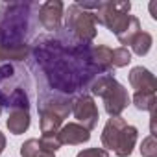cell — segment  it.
Returning a JSON list of instances; mask_svg holds the SVG:
<instances>
[{
    "label": "cell",
    "mask_w": 157,
    "mask_h": 157,
    "mask_svg": "<svg viewBox=\"0 0 157 157\" xmlns=\"http://www.w3.org/2000/svg\"><path fill=\"white\" fill-rule=\"evenodd\" d=\"M93 43H82L67 32L41 35L30 44V57L48 87L67 96L87 89L96 76L105 74L93 57Z\"/></svg>",
    "instance_id": "1"
},
{
    "label": "cell",
    "mask_w": 157,
    "mask_h": 157,
    "mask_svg": "<svg viewBox=\"0 0 157 157\" xmlns=\"http://www.w3.org/2000/svg\"><path fill=\"white\" fill-rule=\"evenodd\" d=\"M39 4L8 2L0 6V63H17L30 57V37Z\"/></svg>",
    "instance_id": "2"
},
{
    "label": "cell",
    "mask_w": 157,
    "mask_h": 157,
    "mask_svg": "<svg viewBox=\"0 0 157 157\" xmlns=\"http://www.w3.org/2000/svg\"><path fill=\"white\" fill-rule=\"evenodd\" d=\"M30 78L17 63H0V107L30 109Z\"/></svg>",
    "instance_id": "3"
},
{
    "label": "cell",
    "mask_w": 157,
    "mask_h": 157,
    "mask_svg": "<svg viewBox=\"0 0 157 157\" xmlns=\"http://www.w3.org/2000/svg\"><path fill=\"white\" fill-rule=\"evenodd\" d=\"M87 89L91 96H100L104 100V107L109 117H120L131 102L128 89L122 83H118V80L111 72L96 76Z\"/></svg>",
    "instance_id": "4"
},
{
    "label": "cell",
    "mask_w": 157,
    "mask_h": 157,
    "mask_svg": "<svg viewBox=\"0 0 157 157\" xmlns=\"http://www.w3.org/2000/svg\"><path fill=\"white\" fill-rule=\"evenodd\" d=\"M139 131L135 126L128 124L122 117H111L102 131V144L104 150L113 151L117 157H129L135 142H137Z\"/></svg>",
    "instance_id": "5"
},
{
    "label": "cell",
    "mask_w": 157,
    "mask_h": 157,
    "mask_svg": "<svg viewBox=\"0 0 157 157\" xmlns=\"http://www.w3.org/2000/svg\"><path fill=\"white\" fill-rule=\"evenodd\" d=\"M65 32L82 43H93L96 37V22L91 11L70 4L65 13Z\"/></svg>",
    "instance_id": "6"
},
{
    "label": "cell",
    "mask_w": 157,
    "mask_h": 157,
    "mask_svg": "<svg viewBox=\"0 0 157 157\" xmlns=\"http://www.w3.org/2000/svg\"><path fill=\"white\" fill-rule=\"evenodd\" d=\"M129 2H98L93 11V17L96 24H102L111 33L118 35L129 22Z\"/></svg>",
    "instance_id": "7"
},
{
    "label": "cell",
    "mask_w": 157,
    "mask_h": 157,
    "mask_svg": "<svg viewBox=\"0 0 157 157\" xmlns=\"http://www.w3.org/2000/svg\"><path fill=\"white\" fill-rule=\"evenodd\" d=\"M70 113L74 115V118L78 120V124H82L85 129H93L96 124H98V107L94 104V98L89 94V93H83L80 96H76L72 100V107H70Z\"/></svg>",
    "instance_id": "8"
},
{
    "label": "cell",
    "mask_w": 157,
    "mask_h": 157,
    "mask_svg": "<svg viewBox=\"0 0 157 157\" xmlns=\"http://www.w3.org/2000/svg\"><path fill=\"white\" fill-rule=\"evenodd\" d=\"M63 17H65V6L61 0H46L44 4L39 6L37 21L44 30L52 33L63 30Z\"/></svg>",
    "instance_id": "9"
},
{
    "label": "cell",
    "mask_w": 157,
    "mask_h": 157,
    "mask_svg": "<svg viewBox=\"0 0 157 157\" xmlns=\"http://www.w3.org/2000/svg\"><path fill=\"white\" fill-rule=\"evenodd\" d=\"M61 148L56 137H41V139H28L21 146L22 157H56V151Z\"/></svg>",
    "instance_id": "10"
},
{
    "label": "cell",
    "mask_w": 157,
    "mask_h": 157,
    "mask_svg": "<svg viewBox=\"0 0 157 157\" xmlns=\"http://www.w3.org/2000/svg\"><path fill=\"white\" fill-rule=\"evenodd\" d=\"M57 142L63 146V144H68V146H76V144H83L91 139V131L85 129L82 124L78 122H68L65 126H61V129L57 131L56 135Z\"/></svg>",
    "instance_id": "11"
},
{
    "label": "cell",
    "mask_w": 157,
    "mask_h": 157,
    "mask_svg": "<svg viewBox=\"0 0 157 157\" xmlns=\"http://www.w3.org/2000/svg\"><path fill=\"white\" fill-rule=\"evenodd\" d=\"M37 111H39V126H41L43 137H56L67 117L59 111H54L50 107H41V105H37Z\"/></svg>",
    "instance_id": "12"
},
{
    "label": "cell",
    "mask_w": 157,
    "mask_h": 157,
    "mask_svg": "<svg viewBox=\"0 0 157 157\" xmlns=\"http://www.w3.org/2000/svg\"><path fill=\"white\" fill-rule=\"evenodd\" d=\"M129 85L137 91H148V93H155L157 89V80L155 76L144 68V67H133L129 70Z\"/></svg>",
    "instance_id": "13"
},
{
    "label": "cell",
    "mask_w": 157,
    "mask_h": 157,
    "mask_svg": "<svg viewBox=\"0 0 157 157\" xmlns=\"http://www.w3.org/2000/svg\"><path fill=\"white\" fill-rule=\"evenodd\" d=\"M30 124H32L30 109H11L8 120H6L8 129L13 135H22L24 131H28Z\"/></svg>",
    "instance_id": "14"
},
{
    "label": "cell",
    "mask_w": 157,
    "mask_h": 157,
    "mask_svg": "<svg viewBox=\"0 0 157 157\" xmlns=\"http://www.w3.org/2000/svg\"><path fill=\"white\" fill-rule=\"evenodd\" d=\"M151 44H153V37H151L148 32H142V30H140L129 46H131V50H133L137 56L142 57V56H146V54L151 50Z\"/></svg>",
    "instance_id": "15"
},
{
    "label": "cell",
    "mask_w": 157,
    "mask_h": 157,
    "mask_svg": "<svg viewBox=\"0 0 157 157\" xmlns=\"http://www.w3.org/2000/svg\"><path fill=\"white\" fill-rule=\"evenodd\" d=\"M139 32H140V21L131 15V17H129V22H128L126 28L117 35V39L120 41V44H131Z\"/></svg>",
    "instance_id": "16"
},
{
    "label": "cell",
    "mask_w": 157,
    "mask_h": 157,
    "mask_svg": "<svg viewBox=\"0 0 157 157\" xmlns=\"http://www.w3.org/2000/svg\"><path fill=\"white\" fill-rule=\"evenodd\" d=\"M133 105L139 111H153V107H155V93L137 91L133 94Z\"/></svg>",
    "instance_id": "17"
},
{
    "label": "cell",
    "mask_w": 157,
    "mask_h": 157,
    "mask_svg": "<svg viewBox=\"0 0 157 157\" xmlns=\"http://www.w3.org/2000/svg\"><path fill=\"white\" fill-rule=\"evenodd\" d=\"M131 63V52L126 46H118L111 50V67L113 68H122Z\"/></svg>",
    "instance_id": "18"
},
{
    "label": "cell",
    "mask_w": 157,
    "mask_h": 157,
    "mask_svg": "<svg viewBox=\"0 0 157 157\" xmlns=\"http://www.w3.org/2000/svg\"><path fill=\"white\" fill-rule=\"evenodd\" d=\"M140 155L142 157H157V140L153 135H148L146 139H142Z\"/></svg>",
    "instance_id": "19"
},
{
    "label": "cell",
    "mask_w": 157,
    "mask_h": 157,
    "mask_svg": "<svg viewBox=\"0 0 157 157\" xmlns=\"http://www.w3.org/2000/svg\"><path fill=\"white\" fill-rule=\"evenodd\" d=\"M76 157H109V151L104 148H87V150H82Z\"/></svg>",
    "instance_id": "20"
},
{
    "label": "cell",
    "mask_w": 157,
    "mask_h": 157,
    "mask_svg": "<svg viewBox=\"0 0 157 157\" xmlns=\"http://www.w3.org/2000/svg\"><path fill=\"white\" fill-rule=\"evenodd\" d=\"M4 148H6V137H4V133H2V131H0V155H2Z\"/></svg>",
    "instance_id": "21"
},
{
    "label": "cell",
    "mask_w": 157,
    "mask_h": 157,
    "mask_svg": "<svg viewBox=\"0 0 157 157\" xmlns=\"http://www.w3.org/2000/svg\"><path fill=\"white\" fill-rule=\"evenodd\" d=\"M0 113H2V107H0Z\"/></svg>",
    "instance_id": "22"
}]
</instances>
